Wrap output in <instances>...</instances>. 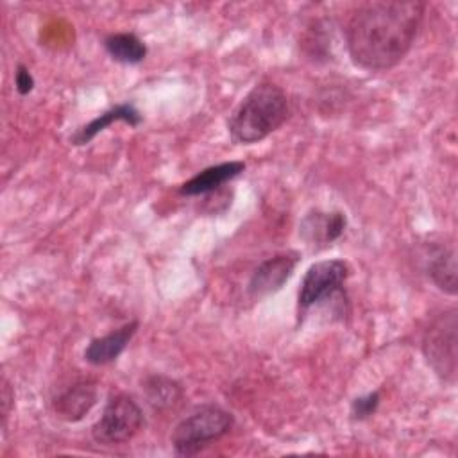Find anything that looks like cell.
<instances>
[{
    "instance_id": "1",
    "label": "cell",
    "mask_w": 458,
    "mask_h": 458,
    "mask_svg": "<svg viewBox=\"0 0 458 458\" xmlns=\"http://www.w3.org/2000/svg\"><path fill=\"white\" fill-rule=\"evenodd\" d=\"M426 4L417 0H381L361 4L345 27L352 63L369 72L394 68L410 52Z\"/></svg>"
},
{
    "instance_id": "2",
    "label": "cell",
    "mask_w": 458,
    "mask_h": 458,
    "mask_svg": "<svg viewBox=\"0 0 458 458\" xmlns=\"http://www.w3.org/2000/svg\"><path fill=\"white\" fill-rule=\"evenodd\" d=\"M290 116L286 93L274 82L256 84L233 111L227 129L236 143L252 145L277 131Z\"/></svg>"
},
{
    "instance_id": "3",
    "label": "cell",
    "mask_w": 458,
    "mask_h": 458,
    "mask_svg": "<svg viewBox=\"0 0 458 458\" xmlns=\"http://www.w3.org/2000/svg\"><path fill=\"white\" fill-rule=\"evenodd\" d=\"M233 424L234 419L227 410L216 404H204L177 422L170 442L177 454L190 456L227 435Z\"/></svg>"
},
{
    "instance_id": "4",
    "label": "cell",
    "mask_w": 458,
    "mask_h": 458,
    "mask_svg": "<svg viewBox=\"0 0 458 458\" xmlns=\"http://www.w3.org/2000/svg\"><path fill=\"white\" fill-rule=\"evenodd\" d=\"M143 426L140 404L127 394L113 395L100 419L91 426V437L97 444L116 445L129 442Z\"/></svg>"
},
{
    "instance_id": "5",
    "label": "cell",
    "mask_w": 458,
    "mask_h": 458,
    "mask_svg": "<svg viewBox=\"0 0 458 458\" xmlns=\"http://www.w3.org/2000/svg\"><path fill=\"white\" fill-rule=\"evenodd\" d=\"M456 310L438 315L422 336V352L438 377L453 383L456 377Z\"/></svg>"
},
{
    "instance_id": "6",
    "label": "cell",
    "mask_w": 458,
    "mask_h": 458,
    "mask_svg": "<svg viewBox=\"0 0 458 458\" xmlns=\"http://www.w3.org/2000/svg\"><path fill=\"white\" fill-rule=\"evenodd\" d=\"M349 265L344 259H322L313 263L299 288L297 295V311L299 317L304 315L311 306L331 299L336 293H342V284L349 277Z\"/></svg>"
},
{
    "instance_id": "7",
    "label": "cell",
    "mask_w": 458,
    "mask_h": 458,
    "mask_svg": "<svg viewBox=\"0 0 458 458\" xmlns=\"http://www.w3.org/2000/svg\"><path fill=\"white\" fill-rule=\"evenodd\" d=\"M297 263H299V254L293 250L281 252L261 261L249 279V284H247L249 297L252 301H261L279 292L293 274Z\"/></svg>"
},
{
    "instance_id": "8",
    "label": "cell",
    "mask_w": 458,
    "mask_h": 458,
    "mask_svg": "<svg viewBox=\"0 0 458 458\" xmlns=\"http://www.w3.org/2000/svg\"><path fill=\"white\" fill-rule=\"evenodd\" d=\"M347 227V216L342 211H310L301 220V236L313 247L322 249L336 242Z\"/></svg>"
},
{
    "instance_id": "9",
    "label": "cell",
    "mask_w": 458,
    "mask_h": 458,
    "mask_svg": "<svg viewBox=\"0 0 458 458\" xmlns=\"http://www.w3.org/2000/svg\"><path fill=\"white\" fill-rule=\"evenodd\" d=\"M98 390L91 381H75L52 401L54 411L66 422H79L97 404Z\"/></svg>"
},
{
    "instance_id": "10",
    "label": "cell",
    "mask_w": 458,
    "mask_h": 458,
    "mask_svg": "<svg viewBox=\"0 0 458 458\" xmlns=\"http://www.w3.org/2000/svg\"><path fill=\"white\" fill-rule=\"evenodd\" d=\"M136 331H138V322L132 320L104 336L93 338L84 349V360L95 367L114 361L125 351V347L129 345Z\"/></svg>"
},
{
    "instance_id": "11",
    "label": "cell",
    "mask_w": 458,
    "mask_h": 458,
    "mask_svg": "<svg viewBox=\"0 0 458 458\" xmlns=\"http://www.w3.org/2000/svg\"><path fill=\"white\" fill-rule=\"evenodd\" d=\"M245 170L243 161H225L218 163L213 166H208L195 174L191 179L181 184L179 193L184 197H197V195H206L215 190H218L222 184L233 181Z\"/></svg>"
},
{
    "instance_id": "12",
    "label": "cell",
    "mask_w": 458,
    "mask_h": 458,
    "mask_svg": "<svg viewBox=\"0 0 458 458\" xmlns=\"http://www.w3.org/2000/svg\"><path fill=\"white\" fill-rule=\"evenodd\" d=\"M141 120H143V116L140 114V111L136 109L134 104H131V102L116 104V106L109 107L107 111L100 113L98 116H95L93 120H89L81 129H77L73 132V136H70V143L81 147V145L89 143L97 134H100L104 129H107L114 122H125L131 127H138L141 123Z\"/></svg>"
},
{
    "instance_id": "13",
    "label": "cell",
    "mask_w": 458,
    "mask_h": 458,
    "mask_svg": "<svg viewBox=\"0 0 458 458\" xmlns=\"http://www.w3.org/2000/svg\"><path fill=\"white\" fill-rule=\"evenodd\" d=\"M426 272L433 284L449 293H456V254L453 247L445 243L431 245L426 252Z\"/></svg>"
},
{
    "instance_id": "14",
    "label": "cell",
    "mask_w": 458,
    "mask_h": 458,
    "mask_svg": "<svg viewBox=\"0 0 458 458\" xmlns=\"http://www.w3.org/2000/svg\"><path fill=\"white\" fill-rule=\"evenodd\" d=\"M141 390H143L147 403L156 411L174 410L177 404H181V401L184 397L182 386L175 379H172L168 376H161V374L147 376L141 381Z\"/></svg>"
},
{
    "instance_id": "15",
    "label": "cell",
    "mask_w": 458,
    "mask_h": 458,
    "mask_svg": "<svg viewBox=\"0 0 458 458\" xmlns=\"http://www.w3.org/2000/svg\"><path fill=\"white\" fill-rule=\"evenodd\" d=\"M109 57L122 64H138L147 57V45L131 32H116L104 39Z\"/></svg>"
},
{
    "instance_id": "16",
    "label": "cell",
    "mask_w": 458,
    "mask_h": 458,
    "mask_svg": "<svg viewBox=\"0 0 458 458\" xmlns=\"http://www.w3.org/2000/svg\"><path fill=\"white\" fill-rule=\"evenodd\" d=\"M379 403H381L379 392H369V394H365V395L356 397V399L351 403V415H352V419H354V420H365V419H369L370 415L376 413Z\"/></svg>"
},
{
    "instance_id": "17",
    "label": "cell",
    "mask_w": 458,
    "mask_h": 458,
    "mask_svg": "<svg viewBox=\"0 0 458 458\" xmlns=\"http://www.w3.org/2000/svg\"><path fill=\"white\" fill-rule=\"evenodd\" d=\"M14 86L20 95H29L34 89V77L25 64H18L14 72Z\"/></svg>"
},
{
    "instance_id": "18",
    "label": "cell",
    "mask_w": 458,
    "mask_h": 458,
    "mask_svg": "<svg viewBox=\"0 0 458 458\" xmlns=\"http://www.w3.org/2000/svg\"><path fill=\"white\" fill-rule=\"evenodd\" d=\"M11 399H13V395H11L9 385L4 381V386H2V417H4V420L9 415V403H11Z\"/></svg>"
}]
</instances>
